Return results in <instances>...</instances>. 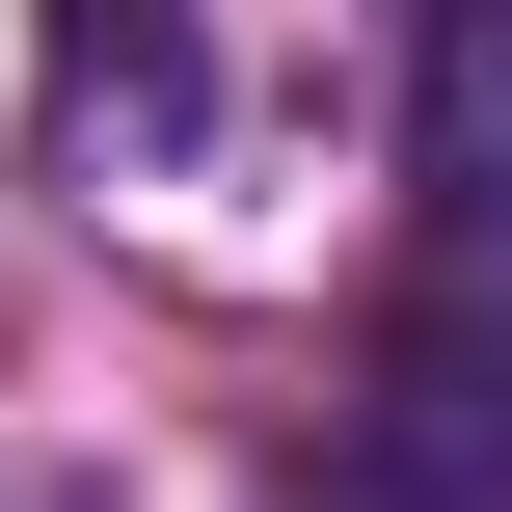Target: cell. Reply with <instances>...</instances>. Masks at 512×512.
Listing matches in <instances>:
<instances>
[{
  "mask_svg": "<svg viewBox=\"0 0 512 512\" xmlns=\"http://www.w3.org/2000/svg\"><path fill=\"white\" fill-rule=\"evenodd\" d=\"M351 512H512V324H405V378L351 405Z\"/></svg>",
  "mask_w": 512,
  "mask_h": 512,
  "instance_id": "1",
  "label": "cell"
},
{
  "mask_svg": "<svg viewBox=\"0 0 512 512\" xmlns=\"http://www.w3.org/2000/svg\"><path fill=\"white\" fill-rule=\"evenodd\" d=\"M432 189L512 216V0H432Z\"/></svg>",
  "mask_w": 512,
  "mask_h": 512,
  "instance_id": "2",
  "label": "cell"
},
{
  "mask_svg": "<svg viewBox=\"0 0 512 512\" xmlns=\"http://www.w3.org/2000/svg\"><path fill=\"white\" fill-rule=\"evenodd\" d=\"M54 81L135 108V135H189V27H162V0H54Z\"/></svg>",
  "mask_w": 512,
  "mask_h": 512,
  "instance_id": "3",
  "label": "cell"
}]
</instances>
